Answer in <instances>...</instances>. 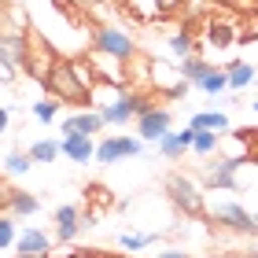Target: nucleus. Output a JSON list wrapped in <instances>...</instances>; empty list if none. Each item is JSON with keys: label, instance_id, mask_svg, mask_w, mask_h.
Segmentation results:
<instances>
[{"label": "nucleus", "instance_id": "f257e3e1", "mask_svg": "<svg viewBox=\"0 0 258 258\" xmlns=\"http://www.w3.org/2000/svg\"><path fill=\"white\" fill-rule=\"evenodd\" d=\"M44 89L52 92L55 100H67V103H89V85L78 78V70H74V59H55L52 67V74L48 81H44Z\"/></svg>", "mask_w": 258, "mask_h": 258}, {"label": "nucleus", "instance_id": "f03ea898", "mask_svg": "<svg viewBox=\"0 0 258 258\" xmlns=\"http://www.w3.org/2000/svg\"><path fill=\"white\" fill-rule=\"evenodd\" d=\"M92 48L100 55H107V59H118V63L137 59V41L118 26H96L92 30Z\"/></svg>", "mask_w": 258, "mask_h": 258}, {"label": "nucleus", "instance_id": "7ed1b4c3", "mask_svg": "<svg viewBox=\"0 0 258 258\" xmlns=\"http://www.w3.org/2000/svg\"><path fill=\"white\" fill-rule=\"evenodd\" d=\"M207 214L214 218L221 229L243 232V236H258V221H254V214H247V207H240L236 199H214V203L207 207Z\"/></svg>", "mask_w": 258, "mask_h": 258}, {"label": "nucleus", "instance_id": "20e7f679", "mask_svg": "<svg viewBox=\"0 0 258 258\" xmlns=\"http://www.w3.org/2000/svg\"><path fill=\"white\" fill-rule=\"evenodd\" d=\"M166 196H170V203L181 210V214H188V218H199L207 210L203 203V188L188 177V173H173V177L166 181Z\"/></svg>", "mask_w": 258, "mask_h": 258}, {"label": "nucleus", "instance_id": "39448f33", "mask_svg": "<svg viewBox=\"0 0 258 258\" xmlns=\"http://www.w3.org/2000/svg\"><path fill=\"white\" fill-rule=\"evenodd\" d=\"M26 52H30V33L26 30H0V70H8V74L22 70Z\"/></svg>", "mask_w": 258, "mask_h": 258}, {"label": "nucleus", "instance_id": "423d86ee", "mask_svg": "<svg viewBox=\"0 0 258 258\" xmlns=\"http://www.w3.org/2000/svg\"><path fill=\"white\" fill-rule=\"evenodd\" d=\"M243 162H247L243 155H225V159L210 162L207 173H203V184L214 192H236V173H240Z\"/></svg>", "mask_w": 258, "mask_h": 258}, {"label": "nucleus", "instance_id": "0eeeda50", "mask_svg": "<svg viewBox=\"0 0 258 258\" xmlns=\"http://www.w3.org/2000/svg\"><path fill=\"white\" fill-rule=\"evenodd\" d=\"M140 155H144V140L140 137H107L96 144V159L103 166H111L118 159H140Z\"/></svg>", "mask_w": 258, "mask_h": 258}, {"label": "nucleus", "instance_id": "6e6552de", "mask_svg": "<svg viewBox=\"0 0 258 258\" xmlns=\"http://www.w3.org/2000/svg\"><path fill=\"white\" fill-rule=\"evenodd\" d=\"M55 55L52 48H48V41H37V37H30V52H26V63H22V70H30V78H37L41 85L48 81V74H52V67H55Z\"/></svg>", "mask_w": 258, "mask_h": 258}, {"label": "nucleus", "instance_id": "1a4fd4ad", "mask_svg": "<svg viewBox=\"0 0 258 258\" xmlns=\"http://www.w3.org/2000/svg\"><path fill=\"white\" fill-rule=\"evenodd\" d=\"M170 122H173V114H170L166 107H151V111H144V114L137 118L140 140H144V144H159V137L170 133Z\"/></svg>", "mask_w": 258, "mask_h": 258}, {"label": "nucleus", "instance_id": "9d476101", "mask_svg": "<svg viewBox=\"0 0 258 258\" xmlns=\"http://www.w3.org/2000/svg\"><path fill=\"white\" fill-rule=\"evenodd\" d=\"M15 254H22V258H44V254H52V236H48V232H41V229H22L19 240H15Z\"/></svg>", "mask_w": 258, "mask_h": 258}, {"label": "nucleus", "instance_id": "9b49d317", "mask_svg": "<svg viewBox=\"0 0 258 258\" xmlns=\"http://www.w3.org/2000/svg\"><path fill=\"white\" fill-rule=\"evenodd\" d=\"M59 155H67L70 162H92V159H96V144H92V137L67 133L59 140Z\"/></svg>", "mask_w": 258, "mask_h": 258}, {"label": "nucleus", "instance_id": "f8f14e48", "mask_svg": "<svg viewBox=\"0 0 258 258\" xmlns=\"http://www.w3.org/2000/svg\"><path fill=\"white\" fill-rule=\"evenodd\" d=\"M100 111V118H103V125H125L133 114H140V107H137V96H125L122 100H114V103H107V107H96Z\"/></svg>", "mask_w": 258, "mask_h": 258}, {"label": "nucleus", "instance_id": "ddd939ff", "mask_svg": "<svg viewBox=\"0 0 258 258\" xmlns=\"http://www.w3.org/2000/svg\"><path fill=\"white\" fill-rule=\"evenodd\" d=\"M100 129H103L100 111H74V114H67V118H63V137H67V133L92 137V133H100Z\"/></svg>", "mask_w": 258, "mask_h": 258}, {"label": "nucleus", "instance_id": "4468645a", "mask_svg": "<svg viewBox=\"0 0 258 258\" xmlns=\"http://www.w3.org/2000/svg\"><path fill=\"white\" fill-rule=\"evenodd\" d=\"M192 140H196V129H181V133H170L166 137H159V155L162 159H181L184 151L192 148Z\"/></svg>", "mask_w": 258, "mask_h": 258}, {"label": "nucleus", "instance_id": "2eb2a0df", "mask_svg": "<svg viewBox=\"0 0 258 258\" xmlns=\"http://www.w3.org/2000/svg\"><path fill=\"white\" fill-rule=\"evenodd\" d=\"M188 129H207V133H225L229 129V118H225V111H199L188 118Z\"/></svg>", "mask_w": 258, "mask_h": 258}, {"label": "nucleus", "instance_id": "dca6fc26", "mask_svg": "<svg viewBox=\"0 0 258 258\" xmlns=\"http://www.w3.org/2000/svg\"><path fill=\"white\" fill-rule=\"evenodd\" d=\"M41 210V199L30 192H11V218H30Z\"/></svg>", "mask_w": 258, "mask_h": 258}, {"label": "nucleus", "instance_id": "f3484780", "mask_svg": "<svg viewBox=\"0 0 258 258\" xmlns=\"http://www.w3.org/2000/svg\"><path fill=\"white\" fill-rule=\"evenodd\" d=\"M210 70V63L203 59V55H188V59H181V78L188 81V85H199V81H203V74Z\"/></svg>", "mask_w": 258, "mask_h": 258}, {"label": "nucleus", "instance_id": "a211bd4d", "mask_svg": "<svg viewBox=\"0 0 258 258\" xmlns=\"http://www.w3.org/2000/svg\"><path fill=\"white\" fill-rule=\"evenodd\" d=\"M196 89H203L207 96H221V92L229 89V74H225V70H218V67H210L207 74H203V81H199Z\"/></svg>", "mask_w": 258, "mask_h": 258}, {"label": "nucleus", "instance_id": "6ab92c4d", "mask_svg": "<svg viewBox=\"0 0 258 258\" xmlns=\"http://www.w3.org/2000/svg\"><path fill=\"white\" fill-rule=\"evenodd\" d=\"M26 155H30L33 166H37V162H41V166H44V162H55V159H59V140H37Z\"/></svg>", "mask_w": 258, "mask_h": 258}, {"label": "nucleus", "instance_id": "aec40b11", "mask_svg": "<svg viewBox=\"0 0 258 258\" xmlns=\"http://www.w3.org/2000/svg\"><path fill=\"white\" fill-rule=\"evenodd\" d=\"M207 44L214 52H225L229 44H232V30H229V22H210V30H207Z\"/></svg>", "mask_w": 258, "mask_h": 258}, {"label": "nucleus", "instance_id": "412c9836", "mask_svg": "<svg viewBox=\"0 0 258 258\" xmlns=\"http://www.w3.org/2000/svg\"><path fill=\"white\" fill-rule=\"evenodd\" d=\"M225 74H229V89L240 92V89H247L251 81H254V67H251V63H232Z\"/></svg>", "mask_w": 258, "mask_h": 258}, {"label": "nucleus", "instance_id": "4be33fe9", "mask_svg": "<svg viewBox=\"0 0 258 258\" xmlns=\"http://www.w3.org/2000/svg\"><path fill=\"white\" fill-rule=\"evenodd\" d=\"M30 166H33V162H30L26 151H8V155H4V170L11 173V177H22V173H30Z\"/></svg>", "mask_w": 258, "mask_h": 258}, {"label": "nucleus", "instance_id": "5701e85b", "mask_svg": "<svg viewBox=\"0 0 258 258\" xmlns=\"http://www.w3.org/2000/svg\"><path fill=\"white\" fill-rule=\"evenodd\" d=\"M218 144H221V133H207V129H199L196 140H192V151H196V155H214Z\"/></svg>", "mask_w": 258, "mask_h": 258}, {"label": "nucleus", "instance_id": "b1692460", "mask_svg": "<svg viewBox=\"0 0 258 258\" xmlns=\"http://www.w3.org/2000/svg\"><path fill=\"white\" fill-rule=\"evenodd\" d=\"M148 243H155L151 232H122L118 236V247H125V251H140V247H148Z\"/></svg>", "mask_w": 258, "mask_h": 258}, {"label": "nucleus", "instance_id": "393cba45", "mask_svg": "<svg viewBox=\"0 0 258 258\" xmlns=\"http://www.w3.org/2000/svg\"><path fill=\"white\" fill-rule=\"evenodd\" d=\"M15 240H19L15 218H0V251H11V247H15Z\"/></svg>", "mask_w": 258, "mask_h": 258}, {"label": "nucleus", "instance_id": "a878e982", "mask_svg": "<svg viewBox=\"0 0 258 258\" xmlns=\"http://www.w3.org/2000/svg\"><path fill=\"white\" fill-rule=\"evenodd\" d=\"M166 44H170V52L177 55V59H188V55L196 52V48H192V37H188V33H173V37H170Z\"/></svg>", "mask_w": 258, "mask_h": 258}, {"label": "nucleus", "instance_id": "bb28decb", "mask_svg": "<svg viewBox=\"0 0 258 258\" xmlns=\"http://www.w3.org/2000/svg\"><path fill=\"white\" fill-rule=\"evenodd\" d=\"M30 111H33V118H41V122H52V118H55V111H59V100H37Z\"/></svg>", "mask_w": 258, "mask_h": 258}, {"label": "nucleus", "instance_id": "cd10ccee", "mask_svg": "<svg viewBox=\"0 0 258 258\" xmlns=\"http://www.w3.org/2000/svg\"><path fill=\"white\" fill-rule=\"evenodd\" d=\"M81 232V221H74V225H55V243L59 247H67V243H74Z\"/></svg>", "mask_w": 258, "mask_h": 258}, {"label": "nucleus", "instance_id": "c85d7f7f", "mask_svg": "<svg viewBox=\"0 0 258 258\" xmlns=\"http://www.w3.org/2000/svg\"><path fill=\"white\" fill-rule=\"evenodd\" d=\"M74 221H81L78 207H59L55 210V225H74Z\"/></svg>", "mask_w": 258, "mask_h": 258}, {"label": "nucleus", "instance_id": "c756f323", "mask_svg": "<svg viewBox=\"0 0 258 258\" xmlns=\"http://www.w3.org/2000/svg\"><path fill=\"white\" fill-rule=\"evenodd\" d=\"M155 4H159V11H173V8L181 4V0H155Z\"/></svg>", "mask_w": 258, "mask_h": 258}, {"label": "nucleus", "instance_id": "7c9ffc66", "mask_svg": "<svg viewBox=\"0 0 258 258\" xmlns=\"http://www.w3.org/2000/svg\"><path fill=\"white\" fill-rule=\"evenodd\" d=\"M8 125H11V114H8L4 107H0V133H4V129H8Z\"/></svg>", "mask_w": 258, "mask_h": 258}, {"label": "nucleus", "instance_id": "2f4dec72", "mask_svg": "<svg viewBox=\"0 0 258 258\" xmlns=\"http://www.w3.org/2000/svg\"><path fill=\"white\" fill-rule=\"evenodd\" d=\"M159 258H188V251H162Z\"/></svg>", "mask_w": 258, "mask_h": 258}, {"label": "nucleus", "instance_id": "473e14b6", "mask_svg": "<svg viewBox=\"0 0 258 258\" xmlns=\"http://www.w3.org/2000/svg\"><path fill=\"white\" fill-rule=\"evenodd\" d=\"M4 19H8V11H4V8H0V30H4Z\"/></svg>", "mask_w": 258, "mask_h": 258}, {"label": "nucleus", "instance_id": "72a5a7b5", "mask_svg": "<svg viewBox=\"0 0 258 258\" xmlns=\"http://www.w3.org/2000/svg\"><path fill=\"white\" fill-rule=\"evenodd\" d=\"M247 258H258V247H254V251H251V254H247Z\"/></svg>", "mask_w": 258, "mask_h": 258}, {"label": "nucleus", "instance_id": "f704fd0d", "mask_svg": "<svg viewBox=\"0 0 258 258\" xmlns=\"http://www.w3.org/2000/svg\"><path fill=\"white\" fill-rule=\"evenodd\" d=\"M214 258H232V254H214Z\"/></svg>", "mask_w": 258, "mask_h": 258}, {"label": "nucleus", "instance_id": "c9c22d12", "mask_svg": "<svg viewBox=\"0 0 258 258\" xmlns=\"http://www.w3.org/2000/svg\"><path fill=\"white\" fill-rule=\"evenodd\" d=\"M254 114H258V100H254Z\"/></svg>", "mask_w": 258, "mask_h": 258}, {"label": "nucleus", "instance_id": "e433bc0d", "mask_svg": "<svg viewBox=\"0 0 258 258\" xmlns=\"http://www.w3.org/2000/svg\"><path fill=\"white\" fill-rule=\"evenodd\" d=\"M15 258H22V254H15ZM44 258H48V254H44Z\"/></svg>", "mask_w": 258, "mask_h": 258}, {"label": "nucleus", "instance_id": "4c0bfd02", "mask_svg": "<svg viewBox=\"0 0 258 258\" xmlns=\"http://www.w3.org/2000/svg\"><path fill=\"white\" fill-rule=\"evenodd\" d=\"M254 221H258V214H254Z\"/></svg>", "mask_w": 258, "mask_h": 258}]
</instances>
